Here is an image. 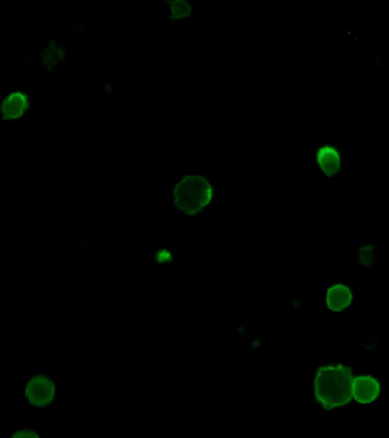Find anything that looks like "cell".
Wrapping results in <instances>:
<instances>
[{
  "label": "cell",
  "mask_w": 389,
  "mask_h": 438,
  "mask_svg": "<svg viewBox=\"0 0 389 438\" xmlns=\"http://www.w3.org/2000/svg\"><path fill=\"white\" fill-rule=\"evenodd\" d=\"M27 100L20 93H13L4 101L3 113L7 119H18L27 108Z\"/></svg>",
  "instance_id": "obj_6"
},
{
  "label": "cell",
  "mask_w": 389,
  "mask_h": 438,
  "mask_svg": "<svg viewBox=\"0 0 389 438\" xmlns=\"http://www.w3.org/2000/svg\"><path fill=\"white\" fill-rule=\"evenodd\" d=\"M351 371L342 365L328 366L320 370L314 380V393L325 409L349 403L353 396Z\"/></svg>",
  "instance_id": "obj_1"
},
{
  "label": "cell",
  "mask_w": 389,
  "mask_h": 438,
  "mask_svg": "<svg viewBox=\"0 0 389 438\" xmlns=\"http://www.w3.org/2000/svg\"><path fill=\"white\" fill-rule=\"evenodd\" d=\"M170 258V254H168L167 252H160L158 254H157V260H158V263L164 264V262H168Z\"/></svg>",
  "instance_id": "obj_8"
},
{
  "label": "cell",
  "mask_w": 389,
  "mask_h": 438,
  "mask_svg": "<svg viewBox=\"0 0 389 438\" xmlns=\"http://www.w3.org/2000/svg\"><path fill=\"white\" fill-rule=\"evenodd\" d=\"M351 303V292L347 286L338 284L332 286L327 295V305L332 312H342Z\"/></svg>",
  "instance_id": "obj_5"
},
{
  "label": "cell",
  "mask_w": 389,
  "mask_h": 438,
  "mask_svg": "<svg viewBox=\"0 0 389 438\" xmlns=\"http://www.w3.org/2000/svg\"><path fill=\"white\" fill-rule=\"evenodd\" d=\"M380 393V386L372 377H359L353 383V396L359 403H372Z\"/></svg>",
  "instance_id": "obj_4"
},
{
  "label": "cell",
  "mask_w": 389,
  "mask_h": 438,
  "mask_svg": "<svg viewBox=\"0 0 389 438\" xmlns=\"http://www.w3.org/2000/svg\"><path fill=\"white\" fill-rule=\"evenodd\" d=\"M13 437H38L37 432L33 430L20 429L12 434Z\"/></svg>",
  "instance_id": "obj_7"
},
{
  "label": "cell",
  "mask_w": 389,
  "mask_h": 438,
  "mask_svg": "<svg viewBox=\"0 0 389 438\" xmlns=\"http://www.w3.org/2000/svg\"><path fill=\"white\" fill-rule=\"evenodd\" d=\"M171 196L177 210L196 215L210 203L213 190L208 181L201 176H186L176 183Z\"/></svg>",
  "instance_id": "obj_2"
},
{
  "label": "cell",
  "mask_w": 389,
  "mask_h": 438,
  "mask_svg": "<svg viewBox=\"0 0 389 438\" xmlns=\"http://www.w3.org/2000/svg\"><path fill=\"white\" fill-rule=\"evenodd\" d=\"M55 393L53 380L45 374H35L30 378L24 389L26 398L35 408H45L53 403Z\"/></svg>",
  "instance_id": "obj_3"
}]
</instances>
